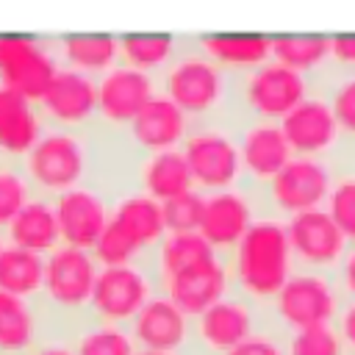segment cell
Returning a JSON list of instances; mask_svg holds the SVG:
<instances>
[{
  "label": "cell",
  "instance_id": "1",
  "mask_svg": "<svg viewBox=\"0 0 355 355\" xmlns=\"http://www.w3.org/2000/svg\"><path fill=\"white\" fill-rule=\"evenodd\" d=\"M233 291L266 308L294 272V255L286 236V222L272 214L255 216L236 250L227 255Z\"/></svg>",
  "mask_w": 355,
  "mask_h": 355
},
{
  "label": "cell",
  "instance_id": "2",
  "mask_svg": "<svg viewBox=\"0 0 355 355\" xmlns=\"http://www.w3.org/2000/svg\"><path fill=\"white\" fill-rule=\"evenodd\" d=\"M164 94L194 122L219 119V114L230 105L233 75L211 61L197 42L178 50V55L166 64L161 78Z\"/></svg>",
  "mask_w": 355,
  "mask_h": 355
},
{
  "label": "cell",
  "instance_id": "3",
  "mask_svg": "<svg viewBox=\"0 0 355 355\" xmlns=\"http://www.w3.org/2000/svg\"><path fill=\"white\" fill-rule=\"evenodd\" d=\"M341 300L333 272L294 269L275 300L263 308V319L286 336L302 327L336 322Z\"/></svg>",
  "mask_w": 355,
  "mask_h": 355
},
{
  "label": "cell",
  "instance_id": "4",
  "mask_svg": "<svg viewBox=\"0 0 355 355\" xmlns=\"http://www.w3.org/2000/svg\"><path fill=\"white\" fill-rule=\"evenodd\" d=\"M311 94V78L269 58L266 64L233 75L230 105L241 119H283Z\"/></svg>",
  "mask_w": 355,
  "mask_h": 355
},
{
  "label": "cell",
  "instance_id": "5",
  "mask_svg": "<svg viewBox=\"0 0 355 355\" xmlns=\"http://www.w3.org/2000/svg\"><path fill=\"white\" fill-rule=\"evenodd\" d=\"M22 169L33 191L47 200L83 186L89 175V150L83 133L44 128V133L22 158Z\"/></svg>",
  "mask_w": 355,
  "mask_h": 355
},
{
  "label": "cell",
  "instance_id": "6",
  "mask_svg": "<svg viewBox=\"0 0 355 355\" xmlns=\"http://www.w3.org/2000/svg\"><path fill=\"white\" fill-rule=\"evenodd\" d=\"M180 150L189 164L191 180L202 194L225 191L244 183L241 155L233 128H225L216 119L191 122Z\"/></svg>",
  "mask_w": 355,
  "mask_h": 355
},
{
  "label": "cell",
  "instance_id": "7",
  "mask_svg": "<svg viewBox=\"0 0 355 355\" xmlns=\"http://www.w3.org/2000/svg\"><path fill=\"white\" fill-rule=\"evenodd\" d=\"M333 178L336 169L330 158L294 155L266 186L258 189L261 211L277 219H288L300 211L322 208V202H327V194L333 189Z\"/></svg>",
  "mask_w": 355,
  "mask_h": 355
},
{
  "label": "cell",
  "instance_id": "8",
  "mask_svg": "<svg viewBox=\"0 0 355 355\" xmlns=\"http://www.w3.org/2000/svg\"><path fill=\"white\" fill-rule=\"evenodd\" d=\"M100 263L89 250L58 244L44 258V283H42V308L58 316H80L89 313L94 280Z\"/></svg>",
  "mask_w": 355,
  "mask_h": 355
},
{
  "label": "cell",
  "instance_id": "9",
  "mask_svg": "<svg viewBox=\"0 0 355 355\" xmlns=\"http://www.w3.org/2000/svg\"><path fill=\"white\" fill-rule=\"evenodd\" d=\"M263 324V308L239 291L225 294L191 322V347L200 355H225Z\"/></svg>",
  "mask_w": 355,
  "mask_h": 355
},
{
  "label": "cell",
  "instance_id": "10",
  "mask_svg": "<svg viewBox=\"0 0 355 355\" xmlns=\"http://www.w3.org/2000/svg\"><path fill=\"white\" fill-rule=\"evenodd\" d=\"M155 294V280L147 263H125V266H100L89 316L111 324H130L141 305Z\"/></svg>",
  "mask_w": 355,
  "mask_h": 355
},
{
  "label": "cell",
  "instance_id": "11",
  "mask_svg": "<svg viewBox=\"0 0 355 355\" xmlns=\"http://www.w3.org/2000/svg\"><path fill=\"white\" fill-rule=\"evenodd\" d=\"M36 105L47 128L83 133L92 122H97V78L58 64L47 92Z\"/></svg>",
  "mask_w": 355,
  "mask_h": 355
},
{
  "label": "cell",
  "instance_id": "12",
  "mask_svg": "<svg viewBox=\"0 0 355 355\" xmlns=\"http://www.w3.org/2000/svg\"><path fill=\"white\" fill-rule=\"evenodd\" d=\"M261 208L258 189L250 186H233L225 191H211L202 200V219H200V236L219 252L230 255L241 236L250 230Z\"/></svg>",
  "mask_w": 355,
  "mask_h": 355
},
{
  "label": "cell",
  "instance_id": "13",
  "mask_svg": "<svg viewBox=\"0 0 355 355\" xmlns=\"http://www.w3.org/2000/svg\"><path fill=\"white\" fill-rule=\"evenodd\" d=\"M58 69L50 47L25 33L0 36V83L19 92L22 97L39 103Z\"/></svg>",
  "mask_w": 355,
  "mask_h": 355
},
{
  "label": "cell",
  "instance_id": "14",
  "mask_svg": "<svg viewBox=\"0 0 355 355\" xmlns=\"http://www.w3.org/2000/svg\"><path fill=\"white\" fill-rule=\"evenodd\" d=\"M286 236L291 244V255L297 269H319L333 272L349 247L338 225L324 208L300 211L286 219Z\"/></svg>",
  "mask_w": 355,
  "mask_h": 355
},
{
  "label": "cell",
  "instance_id": "15",
  "mask_svg": "<svg viewBox=\"0 0 355 355\" xmlns=\"http://www.w3.org/2000/svg\"><path fill=\"white\" fill-rule=\"evenodd\" d=\"M280 128L291 153L305 158H330L344 141L330 103L316 89H311V94L280 119Z\"/></svg>",
  "mask_w": 355,
  "mask_h": 355
},
{
  "label": "cell",
  "instance_id": "16",
  "mask_svg": "<svg viewBox=\"0 0 355 355\" xmlns=\"http://www.w3.org/2000/svg\"><path fill=\"white\" fill-rule=\"evenodd\" d=\"M233 130H236V141H239L244 186H250V189L266 186L294 158V153L283 136L280 122L241 119V125Z\"/></svg>",
  "mask_w": 355,
  "mask_h": 355
},
{
  "label": "cell",
  "instance_id": "17",
  "mask_svg": "<svg viewBox=\"0 0 355 355\" xmlns=\"http://www.w3.org/2000/svg\"><path fill=\"white\" fill-rule=\"evenodd\" d=\"M155 291L166 294L186 316L194 319L205 308H211L214 302H219L225 294L233 291L227 258L216 255V258H208V261L194 263L189 269H180V272L158 280Z\"/></svg>",
  "mask_w": 355,
  "mask_h": 355
},
{
  "label": "cell",
  "instance_id": "18",
  "mask_svg": "<svg viewBox=\"0 0 355 355\" xmlns=\"http://www.w3.org/2000/svg\"><path fill=\"white\" fill-rule=\"evenodd\" d=\"M153 94L155 83L147 72L116 64L97 78V122L111 130H128Z\"/></svg>",
  "mask_w": 355,
  "mask_h": 355
},
{
  "label": "cell",
  "instance_id": "19",
  "mask_svg": "<svg viewBox=\"0 0 355 355\" xmlns=\"http://www.w3.org/2000/svg\"><path fill=\"white\" fill-rule=\"evenodd\" d=\"M53 211L58 219L61 241L67 247H78L89 252L111 219L105 197L86 183L53 197Z\"/></svg>",
  "mask_w": 355,
  "mask_h": 355
},
{
  "label": "cell",
  "instance_id": "20",
  "mask_svg": "<svg viewBox=\"0 0 355 355\" xmlns=\"http://www.w3.org/2000/svg\"><path fill=\"white\" fill-rule=\"evenodd\" d=\"M133 344L155 352H183L191 344V316H186L166 294L155 291L128 324Z\"/></svg>",
  "mask_w": 355,
  "mask_h": 355
},
{
  "label": "cell",
  "instance_id": "21",
  "mask_svg": "<svg viewBox=\"0 0 355 355\" xmlns=\"http://www.w3.org/2000/svg\"><path fill=\"white\" fill-rule=\"evenodd\" d=\"M191 128V119L161 92H155L144 108L136 114V119L128 125V136L136 144L139 153H161V150H175L183 144L186 133Z\"/></svg>",
  "mask_w": 355,
  "mask_h": 355
},
{
  "label": "cell",
  "instance_id": "22",
  "mask_svg": "<svg viewBox=\"0 0 355 355\" xmlns=\"http://www.w3.org/2000/svg\"><path fill=\"white\" fill-rule=\"evenodd\" d=\"M44 128L39 105L0 83V155L14 161L25 158Z\"/></svg>",
  "mask_w": 355,
  "mask_h": 355
},
{
  "label": "cell",
  "instance_id": "23",
  "mask_svg": "<svg viewBox=\"0 0 355 355\" xmlns=\"http://www.w3.org/2000/svg\"><path fill=\"white\" fill-rule=\"evenodd\" d=\"M44 308L39 300H25L0 291V355H25L42 336Z\"/></svg>",
  "mask_w": 355,
  "mask_h": 355
},
{
  "label": "cell",
  "instance_id": "24",
  "mask_svg": "<svg viewBox=\"0 0 355 355\" xmlns=\"http://www.w3.org/2000/svg\"><path fill=\"white\" fill-rule=\"evenodd\" d=\"M111 222L119 225L133 239V244L139 247V252H141L144 261L153 255V250L166 236L161 202L155 197L144 194V191H136V194L122 197L114 205V211H111Z\"/></svg>",
  "mask_w": 355,
  "mask_h": 355
},
{
  "label": "cell",
  "instance_id": "25",
  "mask_svg": "<svg viewBox=\"0 0 355 355\" xmlns=\"http://www.w3.org/2000/svg\"><path fill=\"white\" fill-rule=\"evenodd\" d=\"M197 47L230 75L255 69L272 58V39L261 33H211L197 39Z\"/></svg>",
  "mask_w": 355,
  "mask_h": 355
},
{
  "label": "cell",
  "instance_id": "26",
  "mask_svg": "<svg viewBox=\"0 0 355 355\" xmlns=\"http://www.w3.org/2000/svg\"><path fill=\"white\" fill-rule=\"evenodd\" d=\"M8 239L14 247H22V250H31L39 255L53 252L61 241L53 200L33 194L22 205V211L8 222Z\"/></svg>",
  "mask_w": 355,
  "mask_h": 355
},
{
  "label": "cell",
  "instance_id": "27",
  "mask_svg": "<svg viewBox=\"0 0 355 355\" xmlns=\"http://www.w3.org/2000/svg\"><path fill=\"white\" fill-rule=\"evenodd\" d=\"M139 186L144 194L155 197L158 202L172 200L189 189H194L189 164L183 158V150H161V153H150L141 161L139 169Z\"/></svg>",
  "mask_w": 355,
  "mask_h": 355
},
{
  "label": "cell",
  "instance_id": "28",
  "mask_svg": "<svg viewBox=\"0 0 355 355\" xmlns=\"http://www.w3.org/2000/svg\"><path fill=\"white\" fill-rule=\"evenodd\" d=\"M67 67L86 75H103L119 64V39L108 33H72L58 42Z\"/></svg>",
  "mask_w": 355,
  "mask_h": 355
},
{
  "label": "cell",
  "instance_id": "29",
  "mask_svg": "<svg viewBox=\"0 0 355 355\" xmlns=\"http://www.w3.org/2000/svg\"><path fill=\"white\" fill-rule=\"evenodd\" d=\"M42 283H44V255L14 244L0 250V291L25 300H39Z\"/></svg>",
  "mask_w": 355,
  "mask_h": 355
},
{
  "label": "cell",
  "instance_id": "30",
  "mask_svg": "<svg viewBox=\"0 0 355 355\" xmlns=\"http://www.w3.org/2000/svg\"><path fill=\"white\" fill-rule=\"evenodd\" d=\"M272 58L313 80L319 72L330 67V39L327 36H277L272 39Z\"/></svg>",
  "mask_w": 355,
  "mask_h": 355
},
{
  "label": "cell",
  "instance_id": "31",
  "mask_svg": "<svg viewBox=\"0 0 355 355\" xmlns=\"http://www.w3.org/2000/svg\"><path fill=\"white\" fill-rule=\"evenodd\" d=\"M180 44L183 42L169 33H130L119 39V61L150 75L153 69H166Z\"/></svg>",
  "mask_w": 355,
  "mask_h": 355
},
{
  "label": "cell",
  "instance_id": "32",
  "mask_svg": "<svg viewBox=\"0 0 355 355\" xmlns=\"http://www.w3.org/2000/svg\"><path fill=\"white\" fill-rule=\"evenodd\" d=\"M75 355H133L136 344L125 324L97 322L89 316L72 336H69Z\"/></svg>",
  "mask_w": 355,
  "mask_h": 355
},
{
  "label": "cell",
  "instance_id": "33",
  "mask_svg": "<svg viewBox=\"0 0 355 355\" xmlns=\"http://www.w3.org/2000/svg\"><path fill=\"white\" fill-rule=\"evenodd\" d=\"M336 78L311 80V89L322 92L330 103V111L344 133V139H355V69H336L330 67Z\"/></svg>",
  "mask_w": 355,
  "mask_h": 355
},
{
  "label": "cell",
  "instance_id": "34",
  "mask_svg": "<svg viewBox=\"0 0 355 355\" xmlns=\"http://www.w3.org/2000/svg\"><path fill=\"white\" fill-rule=\"evenodd\" d=\"M33 197V186L14 158L0 155V227H8V222L22 211V205Z\"/></svg>",
  "mask_w": 355,
  "mask_h": 355
},
{
  "label": "cell",
  "instance_id": "35",
  "mask_svg": "<svg viewBox=\"0 0 355 355\" xmlns=\"http://www.w3.org/2000/svg\"><path fill=\"white\" fill-rule=\"evenodd\" d=\"M347 344L330 324H313L294 333H286V355H347Z\"/></svg>",
  "mask_w": 355,
  "mask_h": 355
},
{
  "label": "cell",
  "instance_id": "36",
  "mask_svg": "<svg viewBox=\"0 0 355 355\" xmlns=\"http://www.w3.org/2000/svg\"><path fill=\"white\" fill-rule=\"evenodd\" d=\"M92 255L100 266H125V263H144L139 247L133 244V239L108 219L105 230L100 233V239L92 247Z\"/></svg>",
  "mask_w": 355,
  "mask_h": 355
},
{
  "label": "cell",
  "instance_id": "37",
  "mask_svg": "<svg viewBox=\"0 0 355 355\" xmlns=\"http://www.w3.org/2000/svg\"><path fill=\"white\" fill-rule=\"evenodd\" d=\"M327 214L344 239L355 244V172H336L333 189L327 194Z\"/></svg>",
  "mask_w": 355,
  "mask_h": 355
},
{
  "label": "cell",
  "instance_id": "38",
  "mask_svg": "<svg viewBox=\"0 0 355 355\" xmlns=\"http://www.w3.org/2000/svg\"><path fill=\"white\" fill-rule=\"evenodd\" d=\"M202 200H205V194L197 191V189H189V191H183L172 200H164L161 211H164L166 233H194V230H200Z\"/></svg>",
  "mask_w": 355,
  "mask_h": 355
},
{
  "label": "cell",
  "instance_id": "39",
  "mask_svg": "<svg viewBox=\"0 0 355 355\" xmlns=\"http://www.w3.org/2000/svg\"><path fill=\"white\" fill-rule=\"evenodd\" d=\"M225 355H286V336L263 319V324L250 338H244Z\"/></svg>",
  "mask_w": 355,
  "mask_h": 355
},
{
  "label": "cell",
  "instance_id": "40",
  "mask_svg": "<svg viewBox=\"0 0 355 355\" xmlns=\"http://www.w3.org/2000/svg\"><path fill=\"white\" fill-rule=\"evenodd\" d=\"M336 286L341 291L344 300H355V244H349L338 261V266L333 269Z\"/></svg>",
  "mask_w": 355,
  "mask_h": 355
},
{
  "label": "cell",
  "instance_id": "41",
  "mask_svg": "<svg viewBox=\"0 0 355 355\" xmlns=\"http://www.w3.org/2000/svg\"><path fill=\"white\" fill-rule=\"evenodd\" d=\"M330 67H336V69H355V33L352 36H333L330 39Z\"/></svg>",
  "mask_w": 355,
  "mask_h": 355
},
{
  "label": "cell",
  "instance_id": "42",
  "mask_svg": "<svg viewBox=\"0 0 355 355\" xmlns=\"http://www.w3.org/2000/svg\"><path fill=\"white\" fill-rule=\"evenodd\" d=\"M336 330L344 338L347 349H355V300H341V308L336 316Z\"/></svg>",
  "mask_w": 355,
  "mask_h": 355
},
{
  "label": "cell",
  "instance_id": "43",
  "mask_svg": "<svg viewBox=\"0 0 355 355\" xmlns=\"http://www.w3.org/2000/svg\"><path fill=\"white\" fill-rule=\"evenodd\" d=\"M25 355H75V347L69 338H42Z\"/></svg>",
  "mask_w": 355,
  "mask_h": 355
},
{
  "label": "cell",
  "instance_id": "44",
  "mask_svg": "<svg viewBox=\"0 0 355 355\" xmlns=\"http://www.w3.org/2000/svg\"><path fill=\"white\" fill-rule=\"evenodd\" d=\"M133 355H178V352H155V349H141V347H136Z\"/></svg>",
  "mask_w": 355,
  "mask_h": 355
},
{
  "label": "cell",
  "instance_id": "45",
  "mask_svg": "<svg viewBox=\"0 0 355 355\" xmlns=\"http://www.w3.org/2000/svg\"><path fill=\"white\" fill-rule=\"evenodd\" d=\"M347 355H355V349H349V352H347Z\"/></svg>",
  "mask_w": 355,
  "mask_h": 355
},
{
  "label": "cell",
  "instance_id": "46",
  "mask_svg": "<svg viewBox=\"0 0 355 355\" xmlns=\"http://www.w3.org/2000/svg\"><path fill=\"white\" fill-rule=\"evenodd\" d=\"M0 250H3V239H0Z\"/></svg>",
  "mask_w": 355,
  "mask_h": 355
}]
</instances>
